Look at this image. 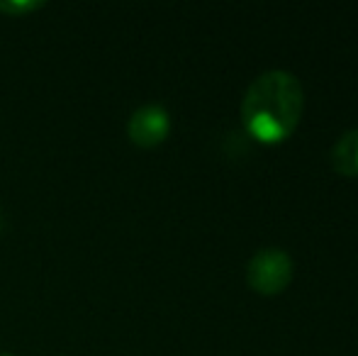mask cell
Segmentation results:
<instances>
[{
	"instance_id": "cell-1",
	"label": "cell",
	"mask_w": 358,
	"mask_h": 356,
	"mask_svg": "<svg viewBox=\"0 0 358 356\" xmlns=\"http://www.w3.org/2000/svg\"><path fill=\"white\" fill-rule=\"evenodd\" d=\"M305 110V88L300 78L285 69L259 73L241 98V122L254 139L278 144L297 129Z\"/></svg>"
},
{
	"instance_id": "cell-2",
	"label": "cell",
	"mask_w": 358,
	"mask_h": 356,
	"mask_svg": "<svg viewBox=\"0 0 358 356\" xmlns=\"http://www.w3.org/2000/svg\"><path fill=\"white\" fill-rule=\"evenodd\" d=\"M295 264L292 257L280 247H264L251 254L246 262V283L259 295H280L292 283Z\"/></svg>"
},
{
	"instance_id": "cell-3",
	"label": "cell",
	"mask_w": 358,
	"mask_h": 356,
	"mask_svg": "<svg viewBox=\"0 0 358 356\" xmlns=\"http://www.w3.org/2000/svg\"><path fill=\"white\" fill-rule=\"evenodd\" d=\"M127 134L132 139V144L142 149H154L159 144L166 142V137L171 134V115L164 105H142L132 113L127 122Z\"/></svg>"
},
{
	"instance_id": "cell-4",
	"label": "cell",
	"mask_w": 358,
	"mask_h": 356,
	"mask_svg": "<svg viewBox=\"0 0 358 356\" xmlns=\"http://www.w3.org/2000/svg\"><path fill=\"white\" fill-rule=\"evenodd\" d=\"M329 162L339 176L356 178L358 176V127L346 129L344 134H339V139L334 142L329 152Z\"/></svg>"
},
{
	"instance_id": "cell-5",
	"label": "cell",
	"mask_w": 358,
	"mask_h": 356,
	"mask_svg": "<svg viewBox=\"0 0 358 356\" xmlns=\"http://www.w3.org/2000/svg\"><path fill=\"white\" fill-rule=\"evenodd\" d=\"M42 8H44L42 0H5V3H0V13L10 15V17H24V15Z\"/></svg>"
},
{
	"instance_id": "cell-6",
	"label": "cell",
	"mask_w": 358,
	"mask_h": 356,
	"mask_svg": "<svg viewBox=\"0 0 358 356\" xmlns=\"http://www.w3.org/2000/svg\"><path fill=\"white\" fill-rule=\"evenodd\" d=\"M0 356H15V354H10V352H0Z\"/></svg>"
},
{
	"instance_id": "cell-7",
	"label": "cell",
	"mask_w": 358,
	"mask_h": 356,
	"mask_svg": "<svg viewBox=\"0 0 358 356\" xmlns=\"http://www.w3.org/2000/svg\"><path fill=\"white\" fill-rule=\"evenodd\" d=\"M0 227H3V213H0Z\"/></svg>"
}]
</instances>
